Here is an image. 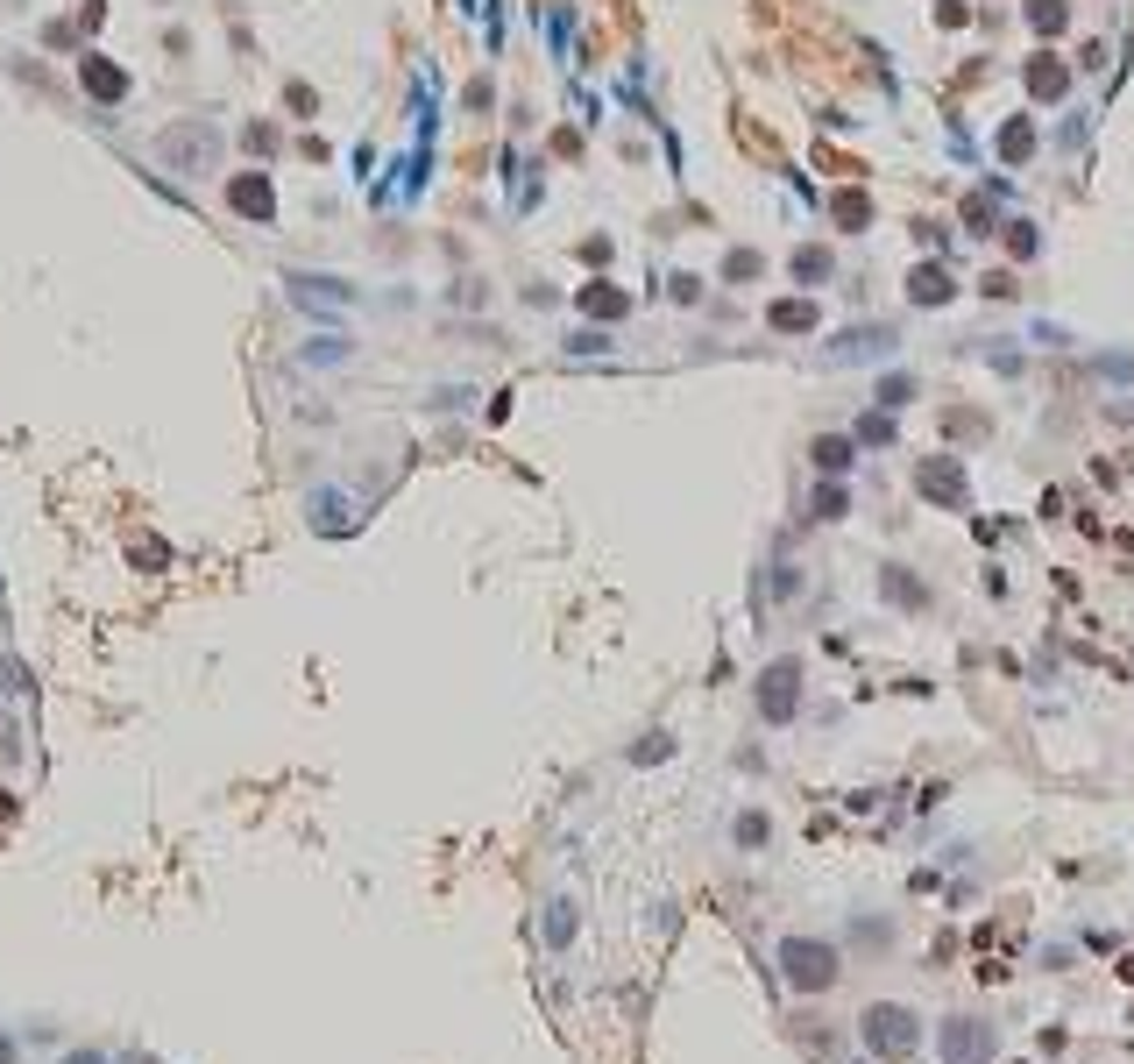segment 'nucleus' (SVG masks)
Listing matches in <instances>:
<instances>
[{"label":"nucleus","mask_w":1134,"mask_h":1064,"mask_svg":"<svg viewBox=\"0 0 1134 1064\" xmlns=\"http://www.w3.org/2000/svg\"><path fill=\"white\" fill-rule=\"evenodd\" d=\"M858 1036H865V1058L893 1064L908 1058L915 1044H922V1022H915V1008H900V1001H879V1008H865V1022H858Z\"/></svg>","instance_id":"f257e3e1"},{"label":"nucleus","mask_w":1134,"mask_h":1064,"mask_svg":"<svg viewBox=\"0 0 1134 1064\" xmlns=\"http://www.w3.org/2000/svg\"><path fill=\"white\" fill-rule=\"evenodd\" d=\"M780 979H787L794 994H830V986H837V951H830L823 936H787V944H780Z\"/></svg>","instance_id":"f03ea898"},{"label":"nucleus","mask_w":1134,"mask_h":1064,"mask_svg":"<svg viewBox=\"0 0 1134 1064\" xmlns=\"http://www.w3.org/2000/svg\"><path fill=\"white\" fill-rule=\"evenodd\" d=\"M936 1051H943V1064H986V1058H992V1022H979V1015H958V1022H943Z\"/></svg>","instance_id":"7ed1b4c3"},{"label":"nucleus","mask_w":1134,"mask_h":1064,"mask_svg":"<svg viewBox=\"0 0 1134 1064\" xmlns=\"http://www.w3.org/2000/svg\"><path fill=\"white\" fill-rule=\"evenodd\" d=\"M794 681H802V667H794V660L766 667V681H759V710H766V717H794Z\"/></svg>","instance_id":"20e7f679"},{"label":"nucleus","mask_w":1134,"mask_h":1064,"mask_svg":"<svg viewBox=\"0 0 1134 1064\" xmlns=\"http://www.w3.org/2000/svg\"><path fill=\"white\" fill-rule=\"evenodd\" d=\"M227 199H235V206H249L256 220H270V192H263L256 178H235V192H227Z\"/></svg>","instance_id":"39448f33"},{"label":"nucleus","mask_w":1134,"mask_h":1064,"mask_svg":"<svg viewBox=\"0 0 1134 1064\" xmlns=\"http://www.w3.org/2000/svg\"><path fill=\"white\" fill-rule=\"evenodd\" d=\"M567 936H574V909L554 902V915H547V944H567Z\"/></svg>","instance_id":"423d86ee"},{"label":"nucleus","mask_w":1134,"mask_h":1064,"mask_svg":"<svg viewBox=\"0 0 1134 1064\" xmlns=\"http://www.w3.org/2000/svg\"><path fill=\"white\" fill-rule=\"evenodd\" d=\"M737 845L759 852V845H766V816H744V823H737Z\"/></svg>","instance_id":"0eeeda50"},{"label":"nucleus","mask_w":1134,"mask_h":1064,"mask_svg":"<svg viewBox=\"0 0 1134 1064\" xmlns=\"http://www.w3.org/2000/svg\"><path fill=\"white\" fill-rule=\"evenodd\" d=\"M816 461H823V468H844L851 448H844V441H823V448H816Z\"/></svg>","instance_id":"6e6552de"},{"label":"nucleus","mask_w":1134,"mask_h":1064,"mask_svg":"<svg viewBox=\"0 0 1134 1064\" xmlns=\"http://www.w3.org/2000/svg\"><path fill=\"white\" fill-rule=\"evenodd\" d=\"M64 1064H100V1058H64Z\"/></svg>","instance_id":"1a4fd4ad"}]
</instances>
